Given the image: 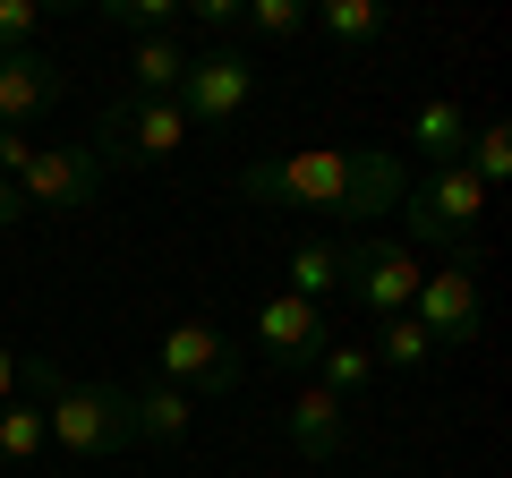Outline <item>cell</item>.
Here are the masks:
<instances>
[{
  "mask_svg": "<svg viewBox=\"0 0 512 478\" xmlns=\"http://www.w3.org/2000/svg\"><path fill=\"white\" fill-rule=\"evenodd\" d=\"M239 197L291 205V214H333V222H376L410 197V163L384 146H299V154H274V163H248Z\"/></svg>",
  "mask_w": 512,
  "mask_h": 478,
  "instance_id": "cell-1",
  "label": "cell"
},
{
  "mask_svg": "<svg viewBox=\"0 0 512 478\" xmlns=\"http://www.w3.org/2000/svg\"><path fill=\"white\" fill-rule=\"evenodd\" d=\"M487 222V188L470 180L461 163H444V171H427V180H410V197H402V248H470V231Z\"/></svg>",
  "mask_w": 512,
  "mask_h": 478,
  "instance_id": "cell-2",
  "label": "cell"
},
{
  "mask_svg": "<svg viewBox=\"0 0 512 478\" xmlns=\"http://www.w3.org/2000/svg\"><path fill=\"white\" fill-rule=\"evenodd\" d=\"M43 427H52V444L69 461H86V470H103V461H120L128 444V402L120 385H69L60 402H43Z\"/></svg>",
  "mask_w": 512,
  "mask_h": 478,
  "instance_id": "cell-3",
  "label": "cell"
},
{
  "mask_svg": "<svg viewBox=\"0 0 512 478\" xmlns=\"http://www.w3.org/2000/svg\"><path fill=\"white\" fill-rule=\"evenodd\" d=\"M188 146V111L180 103H146V94H120V103L94 120V154H103V171H146L163 163V154Z\"/></svg>",
  "mask_w": 512,
  "mask_h": 478,
  "instance_id": "cell-4",
  "label": "cell"
},
{
  "mask_svg": "<svg viewBox=\"0 0 512 478\" xmlns=\"http://www.w3.org/2000/svg\"><path fill=\"white\" fill-rule=\"evenodd\" d=\"M154 376L180 385L188 402H222V393H239V376H248V350H239L231 333H214V325H171L163 342H154Z\"/></svg>",
  "mask_w": 512,
  "mask_h": 478,
  "instance_id": "cell-5",
  "label": "cell"
},
{
  "mask_svg": "<svg viewBox=\"0 0 512 478\" xmlns=\"http://www.w3.org/2000/svg\"><path fill=\"white\" fill-rule=\"evenodd\" d=\"M419 282H427L419 248H402L393 231L350 239V248H342V291L359 299L367 316H410V308H419Z\"/></svg>",
  "mask_w": 512,
  "mask_h": 478,
  "instance_id": "cell-6",
  "label": "cell"
},
{
  "mask_svg": "<svg viewBox=\"0 0 512 478\" xmlns=\"http://www.w3.org/2000/svg\"><path fill=\"white\" fill-rule=\"evenodd\" d=\"M171 103L197 120V129H231L239 111L256 103V60L239 52V43H205V52H188V77Z\"/></svg>",
  "mask_w": 512,
  "mask_h": 478,
  "instance_id": "cell-7",
  "label": "cell"
},
{
  "mask_svg": "<svg viewBox=\"0 0 512 478\" xmlns=\"http://www.w3.org/2000/svg\"><path fill=\"white\" fill-rule=\"evenodd\" d=\"M410 316L427 325L436 350H470L478 342V248H453L444 265H427L419 308H410Z\"/></svg>",
  "mask_w": 512,
  "mask_h": 478,
  "instance_id": "cell-8",
  "label": "cell"
},
{
  "mask_svg": "<svg viewBox=\"0 0 512 478\" xmlns=\"http://www.w3.org/2000/svg\"><path fill=\"white\" fill-rule=\"evenodd\" d=\"M103 154L94 146H35V163L18 171V197H26V214L35 205H52V214H77V205H94L103 197Z\"/></svg>",
  "mask_w": 512,
  "mask_h": 478,
  "instance_id": "cell-9",
  "label": "cell"
},
{
  "mask_svg": "<svg viewBox=\"0 0 512 478\" xmlns=\"http://www.w3.org/2000/svg\"><path fill=\"white\" fill-rule=\"evenodd\" d=\"M325 342H333L325 308H308V299H291V291L256 299V359H265V368H316Z\"/></svg>",
  "mask_w": 512,
  "mask_h": 478,
  "instance_id": "cell-10",
  "label": "cell"
},
{
  "mask_svg": "<svg viewBox=\"0 0 512 478\" xmlns=\"http://www.w3.org/2000/svg\"><path fill=\"white\" fill-rule=\"evenodd\" d=\"M60 94H69V77L52 69V52H9L0 60V129H35Z\"/></svg>",
  "mask_w": 512,
  "mask_h": 478,
  "instance_id": "cell-11",
  "label": "cell"
},
{
  "mask_svg": "<svg viewBox=\"0 0 512 478\" xmlns=\"http://www.w3.org/2000/svg\"><path fill=\"white\" fill-rule=\"evenodd\" d=\"M282 436H291L299 461H342V444H350V402H333L325 385H308L291 410H282Z\"/></svg>",
  "mask_w": 512,
  "mask_h": 478,
  "instance_id": "cell-12",
  "label": "cell"
},
{
  "mask_svg": "<svg viewBox=\"0 0 512 478\" xmlns=\"http://www.w3.org/2000/svg\"><path fill=\"white\" fill-rule=\"evenodd\" d=\"M120 402H128V436L137 444H188V427H197V402H188L180 385H120Z\"/></svg>",
  "mask_w": 512,
  "mask_h": 478,
  "instance_id": "cell-13",
  "label": "cell"
},
{
  "mask_svg": "<svg viewBox=\"0 0 512 478\" xmlns=\"http://www.w3.org/2000/svg\"><path fill=\"white\" fill-rule=\"evenodd\" d=\"M188 77V35L171 26V35H137L128 43V94H146V103H171Z\"/></svg>",
  "mask_w": 512,
  "mask_h": 478,
  "instance_id": "cell-14",
  "label": "cell"
},
{
  "mask_svg": "<svg viewBox=\"0 0 512 478\" xmlns=\"http://www.w3.org/2000/svg\"><path fill=\"white\" fill-rule=\"evenodd\" d=\"M410 146H419L436 171H444V163H461V146H470V120H461L453 94H427V103L410 111Z\"/></svg>",
  "mask_w": 512,
  "mask_h": 478,
  "instance_id": "cell-15",
  "label": "cell"
},
{
  "mask_svg": "<svg viewBox=\"0 0 512 478\" xmlns=\"http://www.w3.org/2000/svg\"><path fill=\"white\" fill-rule=\"evenodd\" d=\"M282 274H291V282H282L291 299H308V308H325V299L342 291V248H333V239H299L291 257H282Z\"/></svg>",
  "mask_w": 512,
  "mask_h": 478,
  "instance_id": "cell-16",
  "label": "cell"
},
{
  "mask_svg": "<svg viewBox=\"0 0 512 478\" xmlns=\"http://www.w3.org/2000/svg\"><path fill=\"white\" fill-rule=\"evenodd\" d=\"M367 359H376V368H427V359H436V342H427V325L419 316H376V350H367Z\"/></svg>",
  "mask_w": 512,
  "mask_h": 478,
  "instance_id": "cell-17",
  "label": "cell"
},
{
  "mask_svg": "<svg viewBox=\"0 0 512 478\" xmlns=\"http://www.w3.org/2000/svg\"><path fill=\"white\" fill-rule=\"evenodd\" d=\"M43 444H52V427H43L35 402H9V410H0V461H9V470L43 461Z\"/></svg>",
  "mask_w": 512,
  "mask_h": 478,
  "instance_id": "cell-18",
  "label": "cell"
},
{
  "mask_svg": "<svg viewBox=\"0 0 512 478\" xmlns=\"http://www.w3.org/2000/svg\"><path fill=\"white\" fill-rule=\"evenodd\" d=\"M316 368H325V393H333V402H359V393L376 385V359H367L359 342H325V359H316Z\"/></svg>",
  "mask_w": 512,
  "mask_h": 478,
  "instance_id": "cell-19",
  "label": "cell"
},
{
  "mask_svg": "<svg viewBox=\"0 0 512 478\" xmlns=\"http://www.w3.org/2000/svg\"><path fill=\"white\" fill-rule=\"evenodd\" d=\"M461 171H470L478 188H495L512 171V129L504 120H487V129H470V146H461Z\"/></svg>",
  "mask_w": 512,
  "mask_h": 478,
  "instance_id": "cell-20",
  "label": "cell"
},
{
  "mask_svg": "<svg viewBox=\"0 0 512 478\" xmlns=\"http://www.w3.org/2000/svg\"><path fill=\"white\" fill-rule=\"evenodd\" d=\"M103 26H128V35H171L180 26V0H94Z\"/></svg>",
  "mask_w": 512,
  "mask_h": 478,
  "instance_id": "cell-21",
  "label": "cell"
},
{
  "mask_svg": "<svg viewBox=\"0 0 512 478\" xmlns=\"http://www.w3.org/2000/svg\"><path fill=\"white\" fill-rule=\"evenodd\" d=\"M308 26H325L333 43H376L384 9H367V0H325V9H308Z\"/></svg>",
  "mask_w": 512,
  "mask_h": 478,
  "instance_id": "cell-22",
  "label": "cell"
},
{
  "mask_svg": "<svg viewBox=\"0 0 512 478\" xmlns=\"http://www.w3.org/2000/svg\"><path fill=\"white\" fill-rule=\"evenodd\" d=\"M239 26H248V35H265V43H291V35H308V9H299V0H248V9H239Z\"/></svg>",
  "mask_w": 512,
  "mask_h": 478,
  "instance_id": "cell-23",
  "label": "cell"
},
{
  "mask_svg": "<svg viewBox=\"0 0 512 478\" xmlns=\"http://www.w3.org/2000/svg\"><path fill=\"white\" fill-rule=\"evenodd\" d=\"M60 393H69V368H60V359H43V350H18V402H60Z\"/></svg>",
  "mask_w": 512,
  "mask_h": 478,
  "instance_id": "cell-24",
  "label": "cell"
},
{
  "mask_svg": "<svg viewBox=\"0 0 512 478\" xmlns=\"http://www.w3.org/2000/svg\"><path fill=\"white\" fill-rule=\"evenodd\" d=\"M35 35H43V9H35V0H0V60H9V52H35Z\"/></svg>",
  "mask_w": 512,
  "mask_h": 478,
  "instance_id": "cell-25",
  "label": "cell"
},
{
  "mask_svg": "<svg viewBox=\"0 0 512 478\" xmlns=\"http://www.w3.org/2000/svg\"><path fill=\"white\" fill-rule=\"evenodd\" d=\"M197 26H205L214 43H231V35H239V0H197Z\"/></svg>",
  "mask_w": 512,
  "mask_h": 478,
  "instance_id": "cell-26",
  "label": "cell"
},
{
  "mask_svg": "<svg viewBox=\"0 0 512 478\" xmlns=\"http://www.w3.org/2000/svg\"><path fill=\"white\" fill-rule=\"evenodd\" d=\"M26 163H35V137H26V129H0V180H18Z\"/></svg>",
  "mask_w": 512,
  "mask_h": 478,
  "instance_id": "cell-27",
  "label": "cell"
},
{
  "mask_svg": "<svg viewBox=\"0 0 512 478\" xmlns=\"http://www.w3.org/2000/svg\"><path fill=\"white\" fill-rule=\"evenodd\" d=\"M9 402H18V350L0 342V410H9Z\"/></svg>",
  "mask_w": 512,
  "mask_h": 478,
  "instance_id": "cell-28",
  "label": "cell"
},
{
  "mask_svg": "<svg viewBox=\"0 0 512 478\" xmlns=\"http://www.w3.org/2000/svg\"><path fill=\"white\" fill-rule=\"evenodd\" d=\"M9 222H26V197H18V180H0V231Z\"/></svg>",
  "mask_w": 512,
  "mask_h": 478,
  "instance_id": "cell-29",
  "label": "cell"
}]
</instances>
